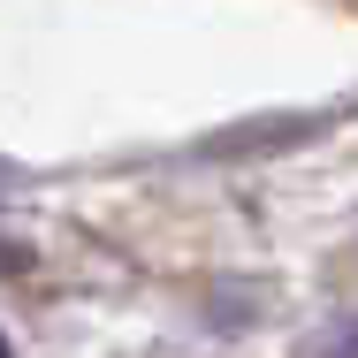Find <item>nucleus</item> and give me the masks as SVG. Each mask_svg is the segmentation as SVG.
Returning <instances> with one entry per match:
<instances>
[{
    "instance_id": "nucleus-3",
    "label": "nucleus",
    "mask_w": 358,
    "mask_h": 358,
    "mask_svg": "<svg viewBox=\"0 0 358 358\" xmlns=\"http://www.w3.org/2000/svg\"><path fill=\"white\" fill-rule=\"evenodd\" d=\"M0 358H15V351H8V336H0Z\"/></svg>"
},
{
    "instance_id": "nucleus-4",
    "label": "nucleus",
    "mask_w": 358,
    "mask_h": 358,
    "mask_svg": "<svg viewBox=\"0 0 358 358\" xmlns=\"http://www.w3.org/2000/svg\"><path fill=\"white\" fill-rule=\"evenodd\" d=\"M0 176H8V160H0Z\"/></svg>"
},
{
    "instance_id": "nucleus-2",
    "label": "nucleus",
    "mask_w": 358,
    "mask_h": 358,
    "mask_svg": "<svg viewBox=\"0 0 358 358\" xmlns=\"http://www.w3.org/2000/svg\"><path fill=\"white\" fill-rule=\"evenodd\" d=\"M305 358H358V313H343V320H328L313 343H305Z\"/></svg>"
},
{
    "instance_id": "nucleus-1",
    "label": "nucleus",
    "mask_w": 358,
    "mask_h": 358,
    "mask_svg": "<svg viewBox=\"0 0 358 358\" xmlns=\"http://www.w3.org/2000/svg\"><path fill=\"white\" fill-rule=\"evenodd\" d=\"M313 122H236V138H206L199 152L206 160H229V152H275V145H297Z\"/></svg>"
}]
</instances>
